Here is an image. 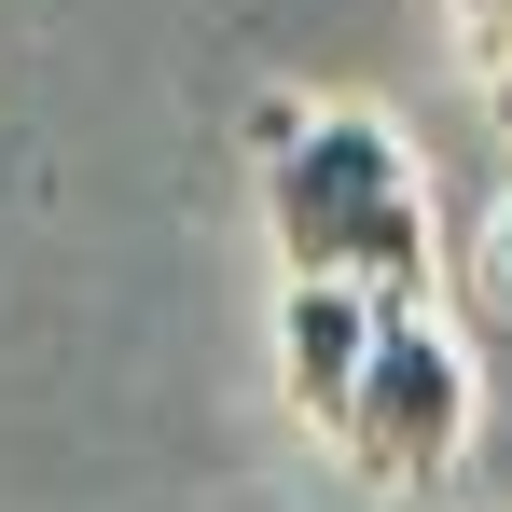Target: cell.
Returning <instances> with one entry per match:
<instances>
[{
  "instance_id": "obj_1",
  "label": "cell",
  "mask_w": 512,
  "mask_h": 512,
  "mask_svg": "<svg viewBox=\"0 0 512 512\" xmlns=\"http://www.w3.org/2000/svg\"><path fill=\"white\" fill-rule=\"evenodd\" d=\"M263 236L291 277H346L374 305H429L443 236H429L416 139L388 111H263Z\"/></svg>"
},
{
  "instance_id": "obj_2",
  "label": "cell",
  "mask_w": 512,
  "mask_h": 512,
  "mask_svg": "<svg viewBox=\"0 0 512 512\" xmlns=\"http://www.w3.org/2000/svg\"><path fill=\"white\" fill-rule=\"evenodd\" d=\"M333 457L360 485H402V499L471 457V346L443 333L429 305H388V333L360 360V402L333 416Z\"/></svg>"
},
{
  "instance_id": "obj_3",
  "label": "cell",
  "mask_w": 512,
  "mask_h": 512,
  "mask_svg": "<svg viewBox=\"0 0 512 512\" xmlns=\"http://www.w3.org/2000/svg\"><path fill=\"white\" fill-rule=\"evenodd\" d=\"M388 333V305L374 291H346V277H291L277 291V388H291V416L333 443V416L360 402V360Z\"/></svg>"
},
{
  "instance_id": "obj_4",
  "label": "cell",
  "mask_w": 512,
  "mask_h": 512,
  "mask_svg": "<svg viewBox=\"0 0 512 512\" xmlns=\"http://www.w3.org/2000/svg\"><path fill=\"white\" fill-rule=\"evenodd\" d=\"M443 42H457V70H471V97L512 125V0H443Z\"/></svg>"
},
{
  "instance_id": "obj_5",
  "label": "cell",
  "mask_w": 512,
  "mask_h": 512,
  "mask_svg": "<svg viewBox=\"0 0 512 512\" xmlns=\"http://www.w3.org/2000/svg\"><path fill=\"white\" fill-rule=\"evenodd\" d=\"M471 305H485V319H512V194L471 222Z\"/></svg>"
}]
</instances>
